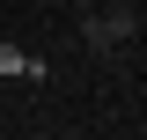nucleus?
<instances>
[{
	"mask_svg": "<svg viewBox=\"0 0 147 140\" xmlns=\"http://www.w3.org/2000/svg\"><path fill=\"white\" fill-rule=\"evenodd\" d=\"M0 74H30V52L22 44H0Z\"/></svg>",
	"mask_w": 147,
	"mask_h": 140,
	"instance_id": "obj_2",
	"label": "nucleus"
},
{
	"mask_svg": "<svg viewBox=\"0 0 147 140\" xmlns=\"http://www.w3.org/2000/svg\"><path fill=\"white\" fill-rule=\"evenodd\" d=\"M96 7H140V0H96Z\"/></svg>",
	"mask_w": 147,
	"mask_h": 140,
	"instance_id": "obj_3",
	"label": "nucleus"
},
{
	"mask_svg": "<svg viewBox=\"0 0 147 140\" xmlns=\"http://www.w3.org/2000/svg\"><path fill=\"white\" fill-rule=\"evenodd\" d=\"M103 37H110V52L132 44V37H140V7H103Z\"/></svg>",
	"mask_w": 147,
	"mask_h": 140,
	"instance_id": "obj_1",
	"label": "nucleus"
}]
</instances>
